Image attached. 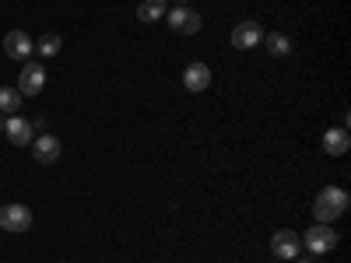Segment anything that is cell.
Listing matches in <instances>:
<instances>
[{
  "label": "cell",
  "mask_w": 351,
  "mask_h": 263,
  "mask_svg": "<svg viewBox=\"0 0 351 263\" xmlns=\"http://www.w3.org/2000/svg\"><path fill=\"white\" fill-rule=\"evenodd\" d=\"M211 67L208 64H190L186 71H183V88H186V92H208V88H211Z\"/></svg>",
  "instance_id": "30bf717a"
},
{
  "label": "cell",
  "mask_w": 351,
  "mask_h": 263,
  "mask_svg": "<svg viewBox=\"0 0 351 263\" xmlns=\"http://www.w3.org/2000/svg\"><path fill=\"white\" fill-rule=\"evenodd\" d=\"M4 134H8V140L14 144V148H25V144H32V140H36V137H32V123L21 120V116H8Z\"/></svg>",
  "instance_id": "8fae6325"
},
{
  "label": "cell",
  "mask_w": 351,
  "mask_h": 263,
  "mask_svg": "<svg viewBox=\"0 0 351 263\" xmlns=\"http://www.w3.org/2000/svg\"><path fill=\"white\" fill-rule=\"evenodd\" d=\"M302 242H306L309 253H330V249L337 246V231H334L330 225H319V221H316L313 228H306Z\"/></svg>",
  "instance_id": "5b68a950"
},
{
  "label": "cell",
  "mask_w": 351,
  "mask_h": 263,
  "mask_svg": "<svg viewBox=\"0 0 351 263\" xmlns=\"http://www.w3.org/2000/svg\"><path fill=\"white\" fill-rule=\"evenodd\" d=\"M0 228L21 236V231L32 228V211H28L25 203H4V208H0Z\"/></svg>",
  "instance_id": "7a4b0ae2"
},
{
  "label": "cell",
  "mask_w": 351,
  "mask_h": 263,
  "mask_svg": "<svg viewBox=\"0 0 351 263\" xmlns=\"http://www.w3.org/2000/svg\"><path fill=\"white\" fill-rule=\"evenodd\" d=\"M14 88L21 92V99H36L43 88H46V67H43V64H25Z\"/></svg>",
  "instance_id": "3957f363"
},
{
  "label": "cell",
  "mask_w": 351,
  "mask_h": 263,
  "mask_svg": "<svg viewBox=\"0 0 351 263\" xmlns=\"http://www.w3.org/2000/svg\"><path fill=\"white\" fill-rule=\"evenodd\" d=\"M60 151H64V144L56 140L53 134H39V137L32 140V158H36L39 165H53V162H60Z\"/></svg>",
  "instance_id": "52a82bcc"
},
{
  "label": "cell",
  "mask_w": 351,
  "mask_h": 263,
  "mask_svg": "<svg viewBox=\"0 0 351 263\" xmlns=\"http://www.w3.org/2000/svg\"><path fill=\"white\" fill-rule=\"evenodd\" d=\"M0 112L4 116H18L21 112V92L18 88H0Z\"/></svg>",
  "instance_id": "5bb4252c"
},
{
  "label": "cell",
  "mask_w": 351,
  "mask_h": 263,
  "mask_svg": "<svg viewBox=\"0 0 351 263\" xmlns=\"http://www.w3.org/2000/svg\"><path fill=\"white\" fill-rule=\"evenodd\" d=\"M295 263H306V260H299V256H295Z\"/></svg>",
  "instance_id": "d6986e66"
},
{
  "label": "cell",
  "mask_w": 351,
  "mask_h": 263,
  "mask_svg": "<svg viewBox=\"0 0 351 263\" xmlns=\"http://www.w3.org/2000/svg\"><path fill=\"white\" fill-rule=\"evenodd\" d=\"M169 14V4H165V0H141V4H137V21H162Z\"/></svg>",
  "instance_id": "4fadbf2b"
},
{
  "label": "cell",
  "mask_w": 351,
  "mask_h": 263,
  "mask_svg": "<svg viewBox=\"0 0 351 263\" xmlns=\"http://www.w3.org/2000/svg\"><path fill=\"white\" fill-rule=\"evenodd\" d=\"M271 253L274 260H295L302 253V239H299V231H291V228H281L271 236Z\"/></svg>",
  "instance_id": "277c9868"
},
{
  "label": "cell",
  "mask_w": 351,
  "mask_h": 263,
  "mask_svg": "<svg viewBox=\"0 0 351 263\" xmlns=\"http://www.w3.org/2000/svg\"><path fill=\"white\" fill-rule=\"evenodd\" d=\"M348 148H351V137H348V130L344 127H337V130H327L324 134V151L327 155H348Z\"/></svg>",
  "instance_id": "7c38bea8"
},
{
  "label": "cell",
  "mask_w": 351,
  "mask_h": 263,
  "mask_svg": "<svg viewBox=\"0 0 351 263\" xmlns=\"http://www.w3.org/2000/svg\"><path fill=\"white\" fill-rule=\"evenodd\" d=\"M260 39H263L260 21H239L236 28H232V46L236 49H253Z\"/></svg>",
  "instance_id": "9c48e42d"
},
{
  "label": "cell",
  "mask_w": 351,
  "mask_h": 263,
  "mask_svg": "<svg viewBox=\"0 0 351 263\" xmlns=\"http://www.w3.org/2000/svg\"><path fill=\"white\" fill-rule=\"evenodd\" d=\"M165 18H169V28H172L176 36H197L200 32V14L193 8H186V4L183 8H172Z\"/></svg>",
  "instance_id": "8992f818"
},
{
  "label": "cell",
  "mask_w": 351,
  "mask_h": 263,
  "mask_svg": "<svg viewBox=\"0 0 351 263\" xmlns=\"http://www.w3.org/2000/svg\"><path fill=\"white\" fill-rule=\"evenodd\" d=\"M4 123H8V120H4V116H0V130H4Z\"/></svg>",
  "instance_id": "ac0fdd59"
},
{
  "label": "cell",
  "mask_w": 351,
  "mask_h": 263,
  "mask_svg": "<svg viewBox=\"0 0 351 263\" xmlns=\"http://www.w3.org/2000/svg\"><path fill=\"white\" fill-rule=\"evenodd\" d=\"M348 193L341 190V186H327V190H319L316 193V200H313V218L319 221V225H330L334 218H341L344 211H348Z\"/></svg>",
  "instance_id": "6da1fadb"
},
{
  "label": "cell",
  "mask_w": 351,
  "mask_h": 263,
  "mask_svg": "<svg viewBox=\"0 0 351 263\" xmlns=\"http://www.w3.org/2000/svg\"><path fill=\"white\" fill-rule=\"evenodd\" d=\"M165 4H169V0H165ZM172 4H176V8H183V4H186V0H172Z\"/></svg>",
  "instance_id": "e0dca14e"
},
{
  "label": "cell",
  "mask_w": 351,
  "mask_h": 263,
  "mask_svg": "<svg viewBox=\"0 0 351 263\" xmlns=\"http://www.w3.org/2000/svg\"><path fill=\"white\" fill-rule=\"evenodd\" d=\"M4 53L11 56V60H18V64H21V60H28V56L36 53V42L28 39V36L21 32V28H14V32H8V36H4Z\"/></svg>",
  "instance_id": "ba28073f"
},
{
  "label": "cell",
  "mask_w": 351,
  "mask_h": 263,
  "mask_svg": "<svg viewBox=\"0 0 351 263\" xmlns=\"http://www.w3.org/2000/svg\"><path fill=\"white\" fill-rule=\"evenodd\" d=\"M263 42H267V53H271V56H288V53H291V39L281 36V32L263 36Z\"/></svg>",
  "instance_id": "9a60e30c"
},
{
  "label": "cell",
  "mask_w": 351,
  "mask_h": 263,
  "mask_svg": "<svg viewBox=\"0 0 351 263\" xmlns=\"http://www.w3.org/2000/svg\"><path fill=\"white\" fill-rule=\"evenodd\" d=\"M60 46H64V39L49 32V36H43V39H39L36 53H39V56H46V60H49V56H56V53H60Z\"/></svg>",
  "instance_id": "2e32d148"
}]
</instances>
